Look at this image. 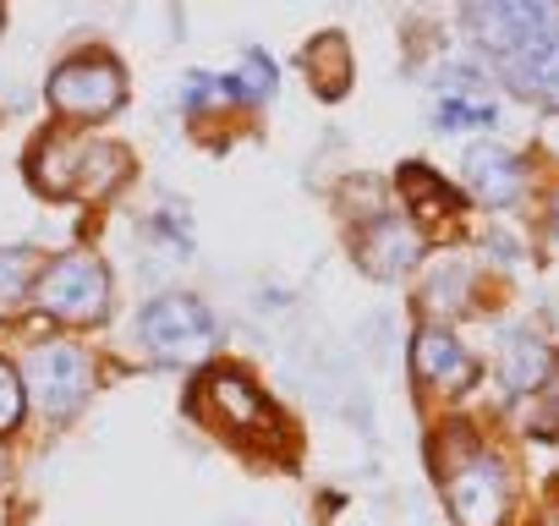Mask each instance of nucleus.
Returning a JSON list of instances; mask_svg holds the SVG:
<instances>
[{
  "label": "nucleus",
  "mask_w": 559,
  "mask_h": 526,
  "mask_svg": "<svg viewBox=\"0 0 559 526\" xmlns=\"http://www.w3.org/2000/svg\"><path fill=\"white\" fill-rule=\"evenodd\" d=\"M0 482H7V450H0Z\"/></svg>",
  "instance_id": "nucleus-23"
},
{
  "label": "nucleus",
  "mask_w": 559,
  "mask_h": 526,
  "mask_svg": "<svg viewBox=\"0 0 559 526\" xmlns=\"http://www.w3.org/2000/svg\"><path fill=\"white\" fill-rule=\"evenodd\" d=\"M34 291V252L28 247H0V313L17 308Z\"/></svg>",
  "instance_id": "nucleus-16"
},
{
  "label": "nucleus",
  "mask_w": 559,
  "mask_h": 526,
  "mask_svg": "<svg viewBox=\"0 0 559 526\" xmlns=\"http://www.w3.org/2000/svg\"><path fill=\"white\" fill-rule=\"evenodd\" d=\"M504 83L521 94V99H532V105H543V110H559V28H548L543 39H532L521 56H510L504 67Z\"/></svg>",
  "instance_id": "nucleus-8"
},
{
  "label": "nucleus",
  "mask_w": 559,
  "mask_h": 526,
  "mask_svg": "<svg viewBox=\"0 0 559 526\" xmlns=\"http://www.w3.org/2000/svg\"><path fill=\"white\" fill-rule=\"evenodd\" d=\"M401 192H406L412 214H444V208L455 203V192H450L428 165H406V170H401Z\"/></svg>",
  "instance_id": "nucleus-15"
},
{
  "label": "nucleus",
  "mask_w": 559,
  "mask_h": 526,
  "mask_svg": "<svg viewBox=\"0 0 559 526\" xmlns=\"http://www.w3.org/2000/svg\"><path fill=\"white\" fill-rule=\"evenodd\" d=\"M203 395H209V406L230 422V428H269L274 422V411H269V401L241 379V373H209V384H203Z\"/></svg>",
  "instance_id": "nucleus-13"
},
{
  "label": "nucleus",
  "mask_w": 559,
  "mask_h": 526,
  "mask_svg": "<svg viewBox=\"0 0 559 526\" xmlns=\"http://www.w3.org/2000/svg\"><path fill=\"white\" fill-rule=\"evenodd\" d=\"M308 77H313L319 94H330V99H341V94L352 88V50H346L341 34H319V39L308 45Z\"/></svg>",
  "instance_id": "nucleus-14"
},
{
  "label": "nucleus",
  "mask_w": 559,
  "mask_h": 526,
  "mask_svg": "<svg viewBox=\"0 0 559 526\" xmlns=\"http://www.w3.org/2000/svg\"><path fill=\"white\" fill-rule=\"evenodd\" d=\"M236 83H241V99H263V94L274 88V67H269V56H263V50H247Z\"/></svg>",
  "instance_id": "nucleus-19"
},
{
  "label": "nucleus",
  "mask_w": 559,
  "mask_h": 526,
  "mask_svg": "<svg viewBox=\"0 0 559 526\" xmlns=\"http://www.w3.org/2000/svg\"><path fill=\"white\" fill-rule=\"evenodd\" d=\"M412 362H417L423 384H433V390H466L477 379V362L466 357V346L450 330H423L412 340Z\"/></svg>",
  "instance_id": "nucleus-11"
},
{
  "label": "nucleus",
  "mask_w": 559,
  "mask_h": 526,
  "mask_svg": "<svg viewBox=\"0 0 559 526\" xmlns=\"http://www.w3.org/2000/svg\"><path fill=\"white\" fill-rule=\"evenodd\" d=\"M461 176H466V192L472 198H483V203H515L521 198V159L510 154V148H499V143H472L466 148V159H461Z\"/></svg>",
  "instance_id": "nucleus-10"
},
{
  "label": "nucleus",
  "mask_w": 559,
  "mask_h": 526,
  "mask_svg": "<svg viewBox=\"0 0 559 526\" xmlns=\"http://www.w3.org/2000/svg\"><path fill=\"white\" fill-rule=\"evenodd\" d=\"M543 379H548V346H543V335L526 330V324L499 330V384L510 395H526Z\"/></svg>",
  "instance_id": "nucleus-12"
},
{
  "label": "nucleus",
  "mask_w": 559,
  "mask_h": 526,
  "mask_svg": "<svg viewBox=\"0 0 559 526\" xmlns=\"http://www.w3.org/2000/svg\"><path fill=\"white\" fill-rule=\"evenodd\" d=\"M214 99H225V77L192 72V77L181 83V105H187V110H203V105H214Z\"/></svg>",
  "instance_id": "nucleus-20"
},
{
  "label": "nucleus",
  "mask_w": 559,
  "mask_h": 526,
  "mask_svg": "<svg viewBox=\"0 0 559 526\" xmlns=\"http://www.w3.org/2000/svg\"><path fill=\"white\" fill-rule=\"evenodd\" d=\"M548 28H559V7H548V0H477V7H466V34L499 67L521 56L532 39H543Z\"/></svg>",
  "instance_id": "nucleus-4"
},
{
  "label": "nucleus",
  "mask_w": 559,
  "mask_h": 526,
  "mask_svg": "<svg viewBox=\"0 0 559 526\" xmlns=\"http://www.w3.org/2000/svg\"><path fill=\"white\" fill-rule=\"evenodd\" d=\"M34 302H39V313H50L61 324H94L110 308V275L99 258L67 252V258L45 263V275L34 280Z\"/></svg>",
  "instance_id": "nucleus-3"
},
{
  "label": "nucleus",
  "mask_w": 559,
  "mask_h": 526,
  "mask_svg": "<svg viewBox=\"0 0 559 526\" xmlns=\"http://www.w3.org/2000/svg\"><path fill=\"white\" fill-rule=\"evenodd\" d=\"M138 340L159 362H198L214 351V313L187 291H165L138 313Z\"/></svg>",
  "instance_id": "nucleus-2"
},
{
  "label": "nucleus",
  "mask_w": 559,
  "mask_h": 526,
  "mask_svg": "<svg viewBox=\"0 0 559 526\" xmlns=\"http://www.w3.org/2000/svg\"><path fill=\"white\" fill-rule=\"evenodd\" d=\"M444 499L461 526H499L510 510V477H504L499 455L466 444L455 455V466H444Z\"/></svg>",
  "instance_id": "nucleus-5"
},
{
  "label": "nucleus",
  "mask_w": 559,
  "mask_h": 526,
  "mask_svg": "<svg viewBox=\"0 0 559 526\" xmlns=\"http://www.w3.org/2000/svg\"><path fill=\"white\" fill-rule=\"evenodd\" d=\"M88 384H94V362L83 346L72 340H50L28 357V373H23V390L34 395V406L45 417H72L83 401H88Z\"/></svg>",
  "instance_id": "nucleus-7"
},
{
  "label": "nucleus",
  "mask_w": 559,
  "mask_h": 526,
  "mask_svg": "<svg viewBox=\"0 0 559 526\" xmlns=\"http://www.w3.org/2000/svg\"><path fill=\"white\" fill-rule=\"evenodd\" d=\"M39 192L56 198H99L127 176V154L99 138H45L28 159Z\"/></svg>",
  "instance_id": "nucleus-1"
},
{
  "label": "nucleus",
  "mask_w": 559,
  "mask_h": 526,
  "mask_svg": "<svg viewBox=\"0 0 559 526\" xmlns=\"http://www.w3.org/2000/svg\"><path fill=\"white\" fill-rule=\"evenodd\" d=\"M23 411H28V390H23V379L7 362H0V433H12L23 422Z\"/></svg>",
  "instance_id": "nucleus-18"
},
{
  "label": "nucleus",
  "mask_w": 559,
  "mask_h": 526,
  "mask_svg": "<svg viewBox=\"0 0 559 526\" xmlns=\"http://www.w3.org/2000/svg\"><path fill=\"white\" fill-rule=\"evenodd\" d=\"M493 99H439L433 105V127L439 132H466V127H493Z\"/></svg>",
  "instance_id": "nucleus-17"
},
{
  "label": "nucleus",
  "mask_w": 559,
  "mask_h": 526,
  "mask_svg": "<svg viewBox=\"0 0 559 526\" xmlns=\"http://www.w3.org/2000/svg\"><path fill=\"white\" fill-rule=\"evenodd\" d=\"M362 270L368 275H379V280H401L412 263L423 258V236L406 225V219H395V214H379L368 230H362Z\"/></svg>",
  "instance_id": "nucleus-9"
},
{
  "label": "nucleus",
  "mask_w": 559,
  "mask_h": 526,
  "mask_svg": "<svg viewBox=\"0 0 559 526\" xmlns=\"http://www.w3.org/2000/svg\"><path fill=\"white\" fill-rule=\"evenodd\" d=\"M548 225H554V236H559V192H554V203H548Z\"/></svg>",
  "instance_id": "nucleus-22"
},
{
  "label": "nucleus",
  "mask_w": 559,
  "mask_h": 526,
  "mask_svg": "<svg viewBox=\"0 0 559 526\" xmlns=\"http://www.w3.org/2000/svg\"><path fill=\"white\" fill-rule=\"evenodd\" d=\"M537 526H559V499H548V504L537 510Z\"/></svg>",
  "instance_id": "nucleus-21"
},
{
  "label": "nucleus",
  "mask_w": 559,
  "mask_h": 526,
  "mask_svg": "<svg viewBox=\"0 0 559 526\" xmlns=\"http://www.w3.org/2000/svg\"><path fill=\"white\" fill-rule=\"evenodd\" d=\"M127 99V77L110 56L88 50V56H72L50 72V105L72 121H99L110 110H121Z\"/></svg>",
  "instance_id": "nucleus-6"
}]
</instances>
